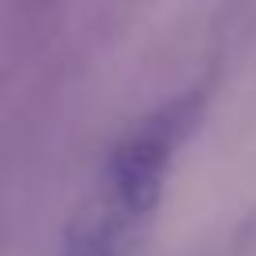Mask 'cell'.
<instances>
[{"label":"cell","mask_w":256,"mask_h":256,"mask_svg":"<svg viewBox=\"0 0 256 256\" xmlns=\"http://www.w3.org/2000/svg\"><path fill=\"white\" fill-rule=\"evenodd\" d=\"M184 120H188L184 106H166L162 113L147 117L117 144V151L110 158L113 218L117 222H136V218L154 211L174 147L184 132Z\"/></svg>","instance_id":"1"}]
</instances>
